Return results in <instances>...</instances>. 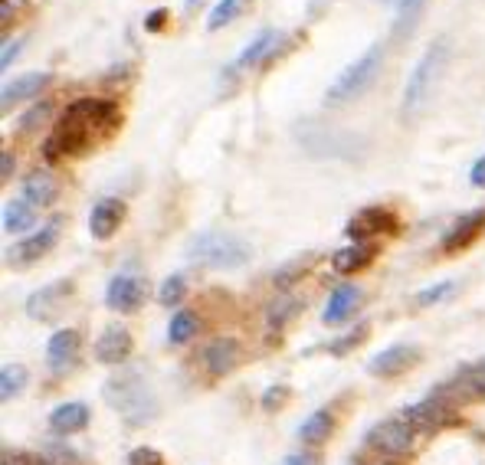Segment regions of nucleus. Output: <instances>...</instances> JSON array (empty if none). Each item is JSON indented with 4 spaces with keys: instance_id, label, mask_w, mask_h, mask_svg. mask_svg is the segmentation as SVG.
<instances>
[{
    "instance_id": "423d86ee",
    "label": "nucleus",
    "mask_w": 485,
    "mask_h": 465,
    "mask_svg": "<svg viewBox=\"0 0 485 465\" xmlns=\"http://www.w3.org/2000/svg\"><path fill=\"white\" fill-rule=\"evenodd\" d=\"M381 69H384V47L374 43L361 59H354L351 66L342 69V76L334 79L332 86H328V92H325V105L328 108H342V105L361 99L374 86V79L381 76Z\"/></svg>"
},
{
    "instance_id": "f704fd0d",
    "label": "nucleus",
    "mask_w": 485,
    "mask_h": 465,
    "mask_svg": "<svg viewBox=\"0 0 485 465\" xmlns=\"http://www.w3.org/2000/svg\"><path fill=\"white\" fill-rule=\"evenodd\" d=\"M49 112H53V105H49L47 99H43V102H37L27 115H23V118H20V132H33L39 122H47Z\"/></svg>"
},
{
    "instance_id": "473e14b6",
    "label": "nucleus",
    "mask_w": 485,
    "mask_h": 465,
    "mask_svg": "<svg viewBox=\"0 0 485 465\" xmlns=\"http://www.w3.org/2000/svg\"><path fill=\"white\" fill-rule=\"evenodd\" d=\"M456 292V282L453 279H446V282H437V285H427V288H420L417 292V305L420 308H429V305H439L446 295Z\"/></svg>"
},
{
    "instance_id": "cd10ccee",
    "label": "nucleus",
    "mask_w": 485,
    "mask_h": 465,
    "mask_svg": "<svg viewBox=\"0 0 485 465\" xmlns=\"http://www.w3.org/2000/svg\"><path fill=\"white\" fill-rule=\"evenodd\" d=\"M299 308H302V302L299 298H292V295H282V298H273L266 308V328L269 332H282L289 324V318L292 314H299Z\"/></svg>"
},
{
    "instance_id": "f03ea898",
    "label": "nucleus",
    "mask_w": 485,
    "mask_h": 465,
    "mask_svg": "<svg viewBox=\"0 0 485 465\" xmlns=\"http://www.w3.org/2000/svg\"><path fill=\"white\" fill-rule=\"evenodd\" d=\"M102 397L108 400V407L128 423V426H144L152 423L158 413V400H154L152 387L144 383V377L138 371H122L115 377L105 380Z\"/></svg>"
},
{
    "instance_id": "a878e982",
    "label": "nucleus",
    "mask_w": 485,
    "mask_h": 465,
    "mask_svg": "<svg viewBox=\"0 0 485 465\" xmlns=\"http://www.w3.org/2000/svg\"><path fill=\"white\" fill-rule=\"evenodd\" d=\"M334 429V419L328 409H315V413H308V417L302 419V426H299V439H302L305 446H318V443H325V439L332 436Z\"/></svg>"
},
{
    "instance_id": "37998d69",
    "label": "nucleus",
    "mask_w": 485,
    "mask_h": 465,
    "mask_svg": "<svg viewBox=\"0 0 485 465\" xmlns=\"http://www.w3.org/2000/svg\"><path fill=\"white\" fill-rule=\"evenodd\" d=\"M282 465H318V459H315V452H292Z\"/></svg>"
},
{
    "instance_id": "a211bd4d",
    "label": "nucleus",
    "mask_w": 485,
    "mask_h": 465,
    "mask_svg": "<svg viewBox=\"0 0 485 465\" xmlns=\"http://www.w3.org/2000/svg\"><path fill=\"white\" fill-rule=\"evenodd\" d=\"M482 227H485V207L469 210L466 217H459L456 223H453V229L443 237V253H459V249H466L469 243L482 233Z\"/></svg>"
},
{
    "instance_id": "f8f14e48",
    "label": "nucleus",
    "mask_w": 485,
    "mask_h": 465,
    "mask_svg": "<svg viewBox=\"0 0 485 465\" xmlns=\"http://www.w3.org/2000/svg\"><path fill=\"white\" fill-rule=\"evenodd\" d=\"M397 227V220H394V213L384 207H364L361 213H354L351 220H348V227H344V233L354 239V243H371L374 233H387V229Z\"/></svg>"
},
{
    "instance_id": "6ab92c4d",
    "label": "nucleus",
    "mask_w": 485,
    "mask_h": 465,
    "mask_svg": "<svg viewBox=\"0 0 485 465\" xmlns=\"http://www.w3.org/2000/svg\"><path fill=\"white\" fill-rule=\"evenodd\" d=\"M53 82V76L49 73H27V76H17L13 82H7L4 86V92H0V108L7 112L13 102H27V99H37L43 89Z\"/></svg>"
},
{
    "instance_id": "aec40b11",
    "label": "nucleus",
    "mask_w": 485,
    "mask_h": 465,
    "mask_svg": "<svg viewBox=\"0 0 485 465\" xmlns=\"http://www.w3.org/2000/svg\"><path fill=\"white\" fill-rule=\"evenodd\" d=\"M89 413L86 403H59L53 413H49V429L56 433V436H73V433H82L89 426Z\"/></svg>"
},
{
    "instance_id": "f257e3e1",
    "label": "nucleus",
    "mask_w": 485,
    "mask_h": 465,
    "mask_svg": "<svg viewBox=\"0 0 485 465\" xmlns=\"http://www.w3.org/2000/svg\"><path fill=\"white\" fill-rule=\"evenodd\" d=\"M115 128L118 125V108L115 102H102V99H76L69 105L63 118H59L56 132L49 134L43 151H47L49 161H56L59 154H79L86 151L92 138H96V128Z\"/></svg>"
},
{
    "instance_id": "a18cd8bd",
    "label": "nucleus",
    "mask_w": 485,
    "mask_h": 465,
    "mask_svg": "<svg viewBox=\"0 0 485 465\" xmlns=\"http://www.w3.org/2000/svg\"><path fill=\"white\" fill-rule=\"evenodd\" d=\"M197 4H204V0H187V10H194Z\"/></svg>"
},
{
    "instance_id": "c756f323",
    "label": "nucleus",
    "mask_w": 485,
    "mask_h": 465,
    "mask_svg": "<svg viewBox=\"0 0 485 465\" xmlns=\"http://www.w3.org/2000/svg\"><path fill=\"white\" fill-rule=\"evenodd\" d=\"M249 4L253 0H220L217 7L210 10V17H207V30L213 33V30L220 27H227V23H233V20L243 13V10H249Z\"/></svg>"
},
{
    "instance_id": "ea45409f",
    "label": "nucleus",
    "mask_w": 485,
    "mask_h": 465,
    "mask_svg": "<svg viewBox=\"0 0 485 465\" xmlns=\"http://www.w3.org/2000/svg\"><path fill=\"white\" fill-rule=\"evenodd\" d=\"M20 49H23V39H7L4 53H0V69H10V63L20 56Z\"/></svg>"
},
{
    "instance_id": "c03bdc74",
    "label": "nucleus",
    "mask_w": 485,
    "mask_h": 465,
    "mask_svg": "<svg viewBox=\"0 0 485 465\" xmlns=\"http://www.w3.org/2000/svg\"><path fill=\"white\" fill-rule=\"evenodd\" d=\"M0 13H4V27H7L10 23V0H4V10H0Z\"/></svg>"
},
{
    "instance_id": "58836bf2",
    "label": "nucleus",
    "mask_w": 485,
    "mask_h": 465,
    "mask_svg": "<svg viewBox=\"0 0 485 465\" xmlns=\"http://www.w3.org/2000/svg\"><path fill=\"white\" fill-rule=\"evenodd\" d=\"M168 17H171V10H168V7L152 10V13L144 17V30H148V33H158V30H161L164 23H168Z\"/></svg>"
},
{
    "instance_id": "9b49d317",
    "label": "nucleus",
    "mask_w": 485,
    "mask_h": 465,
    "mask_svg": "<svg viewBox=\"0 0 485 465\" xmlns=\"http://www.w3.org/2000/svg\"><path fill=\"white\" fill-rule=\"evenodd\" d=\"M69 295H73V282H69V279L43 285V288H37V292L27 298V314L37 318V322H49V318H56L59 305L66 302Z\"/></svg>"
},
{
    "instance_id": "0eeeda50",
    "label": "nucleus",
    "mask_w": 485,
    "mask_h": 465,
    "mask_svg": "<svg viewBox=\"0 0 485 465\" xmlns=\"http://www.w3.org/2000/svg\"><path fill=\"white\" fill-rule=\"evenodd\" d=\"M59 227H63V217H53L47 220L43 227L37 229V233H30L23 243H17V246H10L7 249V266L13 269H27L33 266L37 259H43L49 253V249L56 246V239H59Z\"/></svg>"
},
{
    "instance_id": "5701e85b",
    "label": "nucleus",
    "mask_w": 485,
    "mask_h": 465,
    "mask_svg": "<svg viewBox=\"0 0 485 465\" xmlns=\"http://www.w3.org/2000/svg\"><path fill=\"white\" fill-rule=\"evenodd\" d=\"M429 0H397V17H394V27H390V37L397 39H407L413 30H417L420 17H423V10H427Z\"/></svg>"
},
{
    "instance_id": "412c9836",
    "label": "nucleus",
    "mask_w": 485,
    "mask_h": 465,
    "mask_svg": "<svg viewBox=\"0 0 485 465\" xmlns=\"http://www.w3.org/2000/svg\"><path fill=\"white\" fill-rule=\"evenodd\" d=\"M358 302H361V288H358V285H338L332 292V298H328V305H325L322 322L325 324L348 322V318L358 312Z\"/></svg>"
},
{
    "instance_id": "2eb2a0df",
    "label": "nucleus",
    "mask_w": 485,
    "mask_h": 465,
    "mask_svg": "<svg viewBox=\"0 0 485 465\" xmlns=\"http://www.w3.org/2000/svg\"><path fill=\"white\" fill-rule=\"evenodd\" d=\"M282 39H286V37H282L279 30H263V33H259V37L253 39L243 53H239L237 63H233L230 69H233V73H247V69L263 66V63H269V59H273V53H276V47L282 43Z\"/></svg>"
},
{
    "instance_id": "7ed1b4c3",
    "label": "nucleus",
    "mask_w": 485,
    "mask_h": 465,
    "mask_svg": "<svg viewBox=\"0 0 485 465\" xmlns=\"http://www.w3.org/2000/svg\"><path fill=\"white\" fill-rule=\"evenodd\" d=\"M446 59H449L446 39H437L433 47L423 49V56L417 59V66L410 69L407 86H403V102H400L403 122H407V118H417V115L427 108L429 95H433L439 76H443V69H446Z\"/></svg>"
},
{
    "instance_id": "72a5a7b5",
    "label": "nucleus",
    "mask_w": 485,
    "mask_h": 465,
    "mask_svg": "<svg viewBox=\"0 0 485 465\" xmlns=\"http://www.w3.org/2000/svg\"><path fill=\"white\" fill-rule=\"evenodd\" d=\"M368 338V324H358L351 334H344V338H338V341H332V348L328 351L334 354V357H344V354L351 351V348H358V344Z\"/></svg>"
},
{
    "instance_id": "1a4fd4ad",
    "label": "nucleus",
    "mask_w": 485,
    "mask_h": 465,
    "mask_svg": "<svg viewBox=\"0 0 485 465\" xmlns=\"http://www.w3.org/2000/svg\"><path fill=\"white\" fill-rule=\"evenodd\" d=\"M368 446L384 452V456H403L413 446V426L407 419H384L368 433Z\"/></svg>"
},
{
    "instance_id": "39448f33",
    "label": "nucleus",
    "mask_w": 485,
    "mask_h": 465,
    "mask_svg": "<svg viewBox=\"0 0 485 465\" xmlns=\"http://www.w3.org/2000/svg\"><path fill=\"white\" fill-rule=\"evenodd\" d=\"M295 138L312 158H334V161H358L364 158V138L351 132H338V128H325V125L305 118L295 125Z\"/></svg>"
},
{
    "instance_id": "4c0bfd02",
    "label": "nucleus",
    "mask_w": 485,
    "mask_h": 465,
    "mask_svg": "<svg viewBox=\"0 0 485 465\" xmlns=\"http://www.w3.org/2000/svg\"><path fill=\"white\" fill-rule=\"evenodd\" d=\"M305 266H308V259H292L286 269H279L276 276H273V282L276 285H289V282H295V272H305Z\"/></svg>"
},
{
    "instance_id": "4be33fe9",
    "label": "nucleus",
    "mask_w": 485,
    "mask_h": 465,
    "mask_svg": "<svg viewBox=\"0 0 485 465\" xmlns=\"http://www.w3.org/2000/svg\"><path fill=\"white\" fill-rule=\"evenodd\" d=\"M371 259H374V243H354V246H344L334 253L332 266L334 272H342V276H354V272L368 266Z\"/></svg>"
},
{
    "instance_id": "9d476101",
    "label": "nucleus",
    "mask_w": 485,
    "mask_h": 465,
    "mask_svg": "<svg viewBox=\"0 0 485 465\" xmlns=\"http://www.w3.org/2000/svg\"><path fill=\"white\" fill-rule=\"evenodd\" d=\"M79 351H82V338H79L76 328H63V332H56L47 344L49 371L56 374V377L69 374L79 364Z\"/></svg>"
},
{
    "instance_id": "79ce46f5",
    "label": "nucleus",
    "mask_w": 485,
    "mask_h": 465,
    "mask_svg": "<svg viewBox=\"0 0 485 465\" xmlns=\"http://www.w3.org/2000/svg\"><path fill=\"white\" fill-rule=\"evenodd\" d=\"M469 184L472 187H485V154L472 164V171H469Z\"/></svg>"
},
{
    "instance_id": "20e7f679",
    "label": "nucleus",
    "mask_w": 485,
    "mask_h": 465,
    "mask_svg": "<svg viewBox=\"0 0 485 465\" xmlns=\"http://www.w3.org/2000/svg\"><path fill=\"white\" fill-rule=\"evenodd\" d=\"M187 259L204 269H243L253 259V246L237 233L227 229H207L191 239Z\"/></svg>"
},
{
    "instance_id": "c9c22d12",
    "label": "nucleus",
    "mask_w": 485,
    "mask_h": 465,
    "mask_svg": "<svg viewBox=\"0 0 485 465\" xmlns=\"http://www.w3.org/2000/svg\"><path fill=\"white\" fill-rule=\"evenodd\" d=\"M286 400H289V387L286 383H276V387H269L263 393V409H279Z\"/></svg>"
},
{
    "instance_id": "c85d7f7f",
    "label": "nucleus",
    "mask_w": 485,
    "mask_h": 465,
    "mask_svg": "<svg viewBox=\"0 0 485 465\" xmlns=\"http://www.w3.org/2000/svg\"><path fill=\"white\" fill-rule=\"evenodd\" d=\"M27 387V367L23 364H4V371H0V400L10 403L13 397H20Z\"/></svg>"
},
{
    "instance_id": "393cba45",
    "label": "nucleus",
    "mask_w": 485,
    "mask_h": 465,
    "mask_svg": "<svg viewBox=\"0 0 485 465\" xmlns=\"http://www.w3.org/2000/svg\"><path fill=\"white\" fill-rule=\"evenodd\" d=\"M23 200H30L33 207H49L53 200H56V181L49 177L47 171H33L23 181V194H20Z\"/></svg>"
},
{
    "instance_id": "4468645a",
    "label": "nucleus",
    "mask_w": 485,
    "mask_h": 465,
    "mask_svg": "<svg viewBox=\"0 0 485 465\" xmlns=\"http://www.w3.org/2000/svg\"><path fill=\"white\" fill-rule=\"evenodd\" d=\"M125 220V203L115 197H102L89 213V233L96 239H112Z\"/></svg>"
},
{
    "instance_id": "dca6fc26",
    "label": "nucleus",
    "mask_w": 485,
    "mask_h": 465,
    "mask_svg": "<svg viewBox=\"0 0 485 465\" xmlns=\"http://www.w3.org/2000/svg\"><path fill=\"white\" fill-rule=\"evenodd\" d=\"M239 361V344L237 338H213V341L204 348V367H207L210 377H223L237 367Z\"/></svg>"
},
{
    "instance_id": "f3484780",
    "label": "nucleus",
    "mask_w": 485,
    "mask_h": 465,
    "mask_svg": "<svg viewBox=\"0 0 485 465\" xmlns=\"http://www.w3.org/2000/svg\"><path fill=\"white\" fill-rule=\"evenodd\" d=\"M96 357L102 364H125L132 357V334L122 324H108L96 341Z\"/></svg>"
},
{
    "instance_id": "2f4dec72",
    "label": "nucleus",
    "mask_w": 485,
    "mask_h": 465,
    "mask_svg": "<svg viewBox=\"0 0 485 465\" xmlns=\"http://www.w3.org/2000/svg\"><path fill=\"white\" fill-rule=\"evenodd\" d=\"M184 295H187V279L178 272V276H168L161 282V288H158V302H161L164 308H178V305L184 302Z\"/></svg>"
},
{
    "instance_id": "b1692460",
    "label": "nucleus",
    "mask_w": 485,
    "mask_h": 465,
    "mask_svg": "<svg viewBox=\"0 0 485 465\" xmlns=\"http://www.w3.org/2000/svg\"><path fill=\"white\" fill-rule=\"evenodd\" d=\"M30 227H37V207L30 200H10L4 207V233H27Z\"/></svg>"
},
{
    "instance_id": "ddd939ff",
    "label": "nucleus",
    "mask_w": 485,
    "mask_h": 465,
    "mask_svg": "<svg viewBox=\"0 0 485 465\" xmlns=\"http://www.w3.org/2000/svg\"><path fill=\"white\" fill-rule=\"evenodd\" d=\"M417 354L420 351L413 344H390L377 357L368 361V374H374V377H397L400 371H407L410 364L417 361Z\"/></svg>"
},
{
    "instance_id": "a19ab883",
    "label": "nucleus",
    "mask_w": 485,
    "mask_h": 465,
    "mask_svg": "<svg viewBox=\"0 0 485 465\" xmlns=\"http://www.w3.org/2000/svg\"><path fill=\"white\" fill-rule=\"evenodd\" d=\"M13 151L10 148H4V154H0V181H10L13 177Z\"/></svg>"
},
{
    "instance_id": "e433bc0d",
    "label": "nucleus",
    "mask_w": 485,
    "mask_h": 465,
    "mask_svg": "<svg viewBox=\"0 0 485 465\" xmlns=\"http://www.w3.org/2000/svg\"><path fill=\"white\" fill-rule=\"evenodd\" d=\"M128 465H164L161 452H154V449L142 446V449H134L132 456H128Z\"/></svg>"
},
{
    "instance_id": "7c9ffc66",
    "label": "nucleus",
    "mask_w": 485,
    "mask_h": 465,
    "mask_svg": "<svg viewBox=\"0 0 485 465\" xmlns=\"http://www.w3.org/2000/svg\"><path fill=\"white\" fill-rule=\"evenodd\" d=\"M197 314L194 312H178L171 318V324H168V344H174V348H181V344H187L197 334Z\"/></svg>"
},
{
    "instance_id": "bb28decb",
    "label": "nucleus",
    "mask_w": 485,
    "mask_h": 465,
    "mask_svg": "<svg viewBox=\"0 0 485 465\" xmlns=\"http://www.w3.org/2000/svg\"><path fill=\"white\" fill-rule=\"evenodd\" d=\"M439 417H443V403H439V397H429V400H423V403H413L410 409H403V419H407L413 429L437 426Z\"/></svg>"
},
{
    "instance_id": "6e6552de",
    "label": "nucleus",
    "mask_w": 485,
    "mask_h": 465,
    "mask_svg": "<svg viewBox=\"0 0 485 465\" xmlns=\"http://www.w3.org/2000/svg\"><path fill=\"white\" fill-rule=\"evenodd\" d=\"M144 298H148V279L128 276V272H118V276L108 282V288H105V305H108L112 312L132 314L142 308Z\"/></svg>"
}]
</instances>
